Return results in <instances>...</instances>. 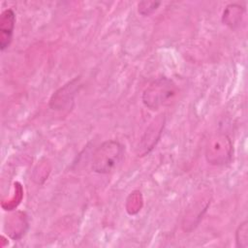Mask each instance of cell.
Here are the masks:
<instances>
[{
    "mask_svg": "<svg viewBox=\"0 0 248 248\" xmlns=\"http://www.w3.org/2000/svg\"><path fill=\"white\" fill-rule=\"evenodd\" d=\"M125 146L118 140H109L100 144L92 154L91 170L99 174L111 172L123 160Z\"/></svg>",
    "mask_w": 248,
    "mask_h": 248,
    "instance_id": "1",
    "label": "cell"
},
{
    "mask_svg": "<svg viewBox=\"0 0 248 248\" xmlns=\"http://www.w3.org/2000/svg\"><path fill=\"white\" fill-rule=\"evenodd\" d=\"M175 94L176 86L174 82L166 77H161L154 79L144 89L141 100L146 108L155 110L162 106L168 105Z\"/></svg>",
    "mask_w": 248,
    "mask_h": 248,
    "instance_id": "2",
    "label": "cell"
},
{
    "mask_svg": "<svg viewBox=\"0 0 248 248\" xmlns=\"http://www.w3.org/2000/svg\"><path fill=\"white\" fill-rule=\"evenodd\" d=\"M79 87L80 78L76 77L52 94L49 100V107L54 110L71 109L74 106V100Z\"/></svg>",
    "mask_w": 248,
    "mask_h": 248,
    "instance_id": "3",
    "label": "cell"
},
{
    "mask_svg": "<svg viewBox=\"0 0 248 248\" xmlns=\"http://www.w3.org/2000/svg\"><path fill=\"white\" fill-rule=\"evenodd\" d=\"M16 23V14L12 9L2 12L0 16V49L4 51L12 43Z\"/></svg>",
    "mask_w": 248,
    "mask_h": 248,
    "instance_id": "4",
    "label": "cell"
},
{
    "mask_svg": "<svg viewBox=\"0 0 248 248\" xmlns=\"http://www.w3.org/2000/svg\"><path fill=\"white\" fill-rule=\"evenodd\" d=\"M245 13V8L238 4L228 5L222 15V22L230 27L232 30H235L239 27L243 16Z\"/></svg>",
    "mask_w": 248,
    "mask_h": 248,
    "instance_id": "5",
    "label": "cell"
},
{
    "mask_svg": "<svg viewBox=\"0 0 248 248\" xmlns=\"http://www.w3.org/2000/svg\"><path fill=\"white\" fill-rule=\"evenodd\" d=\"M163 127H164V122L162 120L160 121V123L158 125L157 124L154 125L152 123V125L146 131V137L142 139V140H146L147 142L145 144H143V147L140 148V149H143L140 154L145 155L146 153H148L154 147V145L156 144V142L158 141V140H159V138L161 136Z\"/></svg>",
    "mask_w": 248,
    "mask_h": 248,
    "instance_id": "6",
    "label": "cell"
},
{
    "mask_svg": "<svg viewBox=\"0 0 248 248\" xmlns=\"http://www.w3.org/2000/svg\"><path fill=\"white\" fill-rule=\"evenodd\" d=\"M235 245L237 248H248V221L241 222L235 230Z\"/></svg>",
    "mask_w": 248,
    "mask_h": 248,
    "instance_id": "7",
    "label": "cell"
},
{
    "mask_svg": "<svg viewBox=\"0 0 248 248\" xmlns=\"http://www.w3.org/2000/svg\"><path fill=\"white\" fill-rule=\"evenodd\" d=\"M160 5V1H140L138 4V12L142 16H148L153 14Z\"/></svg>",
    "mask_w": 248,
    "mask_h": 248,
    "instance_id": "8",
    "label": "cell"
}]
</instances>
